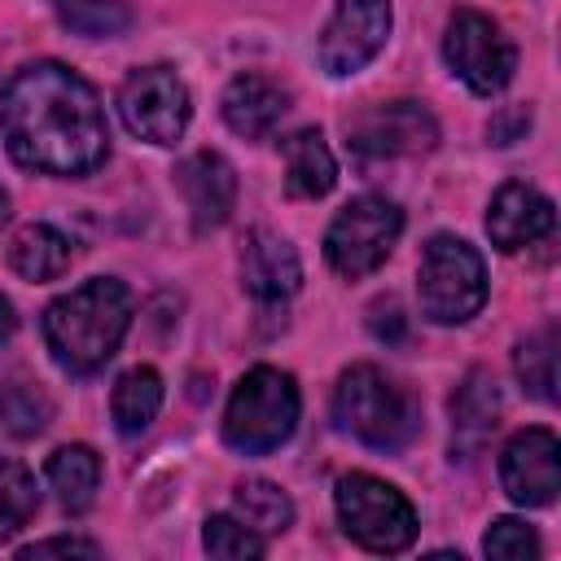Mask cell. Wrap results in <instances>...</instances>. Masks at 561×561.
Returning <instances> with one entry per match:
<instances>
[{
	"label": "cell",
	"mask_w": 561,
	"mask_h": 561,
	"mask_svg": "<svg viewBox=\"0 0 561 561\" xmlns=\"http://www.w3.org/2000/svg\"><path fill=\"white\" fill-rule=\"evenodd\" d=\"M0 136L18 167L88 175L110 153V123L92 83L61 61H31L0 88Z\"/></svg>",
	"instance_id": "cell-1"
},
{
	"label": "cell",
	"mask_w": 561,
	"mask_h": 561,
	"mask_svg": "<svg viewBox=\"0 0 561 561\" xmlns=\"http://www.w3.org/2000/svg\"><path fill=\"white\" fill-rule=\"evenodd\" d=\"M131 329V289L118 276H92L44 307L39 333L53 364L70 377L101 373Z\"/></svg>",
	"instance_id": "cell-2"
},
{
	"label": "cell",
	"mask_w": 561,
	"mask_h": 561,
	"mask_svg": "<svg viewBox=\"0 0 561 561\" xmlns=\"http://www.w3.org/2000/svg\"><path fill=\"white\" fill-rule=\"evenodd\" d=\"M333 421L342 434L359 438L373 451H403L416 430L421 412L403 386H394L373 364H351L333 386Z\"/></svg>",
	"instance_id": "cell-3"
},
{
	"label": "cell",
	"mask_w": 561,
	"mask_h": 561,
	"mask_svg": "<svg viewBox=\"0 0 561 561\" xmlns=\"http://www.w3.org/2000/svg\"><path fill=\"white\" fill-rule=\"evenodd\" d=\"M298 386L285 368L259 364L250 368L224 408V443L237 456H267L285 447L298 430Z\"/></svg>",
	"instance_id": "cell-4"
},
{
	"label": "cell",
	"mask_w": 561,
	"mask_h": 561,
	"mask_svg": "<svg viewBox=\"0 0 561 561\" xmlns=\"http://www.w3.org/2000/svg\"><path fill=\"white\" fill-rule=\"evenodd\" d=\"M416 294L421 316L430 324H465L486 302V263L482 254L451 232H438L425 241L416 263Z\"/></svg>",
	"instance_id": "cell-5"
},
{
	"label": "cell",
	"mask_w": 561,
	"mask_h": 561,
	"mask_svg": "<svg viewBox=\"0 0 561 561\" xmlns=\"http://www.w3.org/2000/svg\"><path fill=\"white\" fill-rule=\"evenodd\" d=\"M333 508H337V522H342L346 539H355L359 548L381 552V557L412 548L416 526H421L412 500L399 486H390L386 478L364 473V469L337 478Z\"/></svg>",
	"instance_id": "cell-6"
},
{
	"label": "cell",
	"mask_w": 561,
	"mask_h": 561,
	"mask_svg": "<svg viewBox=\"0 0 561 561\" xmlns=\"http://www.w3.org/2000/svg\"><path fill=\"white\" fill-rule=\"evenodd\" d=\"M399 232H403V210H399V202H390V197H381V193H359V197H351V202L333 215V224H329V232H324V259H329V267H333L337 276H346V280L373 276V272L390 259Z\"/></svg>",
	"instance_id": "cell-7"
},
{
	"label": "cell",
	"mask_w": 561,
	"mask_h": 561,
	"mask_svg": "<svg viewBox=\"0 0 561 561\" xmlns=\"http://www.w3.org/2000/svg\"><path fill=\"white\" fill-rule=\"evenodd\" d=\"M346 149L359 167L408 162L438 149V123L421 101H386L346 118Z\"/></svg>",
	"instance_id": "cell-8"
},
{
	"label": "cell",
	"mask_w": 561,
	"mask_h": 561,
	"mask_svg": "<svg viewBox=\"0 0 561 561\" xmlns=\"http://www.w3.org/2000/svg\"><path fill=\"white\" fill-rule=\"evenodd\" d=\"M443 57L451 66V75L473 92V96H495L513 83L517 70V48L513 39L500 31L495 18L478 13V9H456L447 18V35H443Z\"/></svg>",
	"instance_id": "cell-9"
},
{
	"label": "cell",
	"mask_w": 561,
	"mask_h": 561,
	"mask_svg": "<svg viewBox=\"0 0 561 561\" xmlns=\"http://www.w3.org/2000/svg\"><path fill=\"white\" fill-rule=\"evenodd\" d=\"M123 127L149 145H175L188 127V88L171 66H140L118 88Z\"/></svg>",
	"instance_id": "cell-10"
},
{
	"label": "cell",
	"mask_w": 561,
	"mask_h": 561,
	"mask_svg": "<svg viewBox=\"0 0 561 561\" xmlns=\"http://www.w3.org/2000/svg\"><path fill=\"white\" fill-rule=\"evenodd\" d=\"M390 0H337L329 26L320 31V66L333 79L359 75L390 39Z\"/></svg>",
	"instance_id": "cell-11"
},
{
	"label": "cell",
	"mask_w": 561,
	"mask_h": 561,
	"mask_svg": "<svg viewBox=\"0 0 561 561\" xmlns=\"http://www.w3.org/2000/svg\"><path fill=\"white\" fill-rule=\"evenodd\" d=\"M500 486L522 508H543L561 491V443L548 425L517 430L500 451Z\"/></svg>",
	"instance_id": "cell-12"
},
{
	"label": "cell",
	"mask_w": 561,
	"mask_h": 561,
	"mask_svg": "<svg viewBox=\"0 0 561 561\" xmlns=\"http://www.w3.org/2000/svg\"><path fill=\"white\" fill-rule=\"evenodd\" d=\"M175 188H180V197L188 206V219H193V232L197 237L224 228L228 215H232V206H237V171L215 149L188 153L175 167Z\"/></svg>",
	"instance_id": "cell-13"
},
{
	"label": "cell",
	"mask_w": 561,
	"mask_h": 561,
	"mask_svg": "<svg viewBox=\"0 0 561 561\" xmlns=\"http://www.w3.org/2000/svg\"><path fill=\"white\" fill-rule=\"evenodd\" d=\"M241 285L254 302H285L302 289V259L298 250L272 232V228H250L241 237Z\"/></svg>",
	"instance_id": "cell-14"
},
{
	"label": "cell",
	"mask_w": 561,
	"mask_h": 561,
	"mask_svg": "<svg viewBox=\"0 0 561 561\" xmlns=\"http://www.w3.org/2000/svg\"><path fill=\"white\" fill-rule=\"evenodd\" d=\"M552 224H557L552 202H548L539 188L522 184V180L500 184L495 197H491V206H486V237H491V245L504 250V254H513V250H522V245L548 237Z\"/></svg>",
	"instance_id": "cell-15"
},
{
	"label": "cell",
	"mask_w": 561,
	"mask_h": 561,
	"mask_svg": "<svg viewBox=\"0 0 561 561\" xmlns=\"http://www.w3.org/2000/svg\"><path fill=\"white\" fill-rule=\"evenodd\" d=\"M289 110V92L272 79V75H259V70H245L237 75L224 96H219V114L224 123L241 136V140H263L272 136V127L285 118Z\"/></svg>",
	"instance_id": "cell-16"
},
{
	"label": "cell",
	"mask_w": 561,
	"mask_h": 561,
	"mask_svg": "<svg viewBox=\"0 0 561 561\" xmlns=\"http://www.w3.org/2000/svg\"><path fill=\"white\" fill-rule=\"evenodd\" d=\"M500 425V386L486 368H473L451 394V460H473Z\"/></svg>",
	"instance_id": "cell-17"
},
{
	"label": "cell",
	"mask_w": 561,
	"mask_h": 561,
	"mask_svg": "<svg viewBox=\"0 0 561 561\" xmlns=\"http://www.w3.org/2000/svg\"><path fill=\"white\" fill-rule=\"evenodd\" d=\"M285 193L298 197V202H316L324 193H333L337 184V162L324 145V136L316 127H302L294 131L285 145Z\"/></svg>",
	"instance_id": "cell-18"
},
{
	"label": "cell",
	"mask_w": 561,
	"mask_h": 561,
	"mask_svg": "<svg viewBox=\"0 0 561 561\" xmlns=\"http://www.w3.org/2000/svg\"><path fill=\"white\" fill-rule=\"evenodd\" d=\"M9 267L22 276V280H57L66 276L70 259H75V245L66 232H57L53 224H22L13 237H9Z\"/></svg>",
	"instance_id": "cell-19"
},
{
	"label": "cell",
	"mask_w": 561,
	"mask_h": 561,
	"mask_svg": "<svg viewBox=\"0 0 561 561\" xmlns=\"http://www.w3.org/2000/svg\"><path fill=\"white\" fill-rule=\"evenodd\" d=\"M48 486L57 491V504L79 517L92 508L96 486H101V456L88 443H66L48 456Z\"/></svg>",
	"instance_id": "cell-20"
},
{
	"label": "cell",
	"mask_w": 561,
	"mask_h": 561,
	"mask_svg": "<svg viewBox=\"0 0 561 561\" xmlns=\"http://www.w3.org/2000/svg\"><path fill=\"white\" fill-rule=\"evenodd\" d=\"M158 408H162V377L149 364L127 368L110 390V416H114V430L123 438H140L153 425Z\"/></svg>",
	"instance_id": "cell-21"
},
{
	"label": "cell",
	"mask_w": 561,
	"mask_h": 561,
	"mask_svg": "<svg viewBox=\"0 0 561 561\" xmlns=\"http://www.w3.org/2000/svg\"><path fill=\"white\" fill-rule=\"evenodd\" d=\"M513 373H517V386L530 399L557 403V324H543V329H535L517 342Z\"/></svg>",
	"instance_id": "cell-22"
},
{
	"label": "cell",
	"mask_w": 561,
	"mask_h": 561,
	"mask_svg": "<svg viewBox=\"0 0 561 561\" xmlns=\"http://www.w3.org/2000/svg\"><path fill=\"white\" fill-rule=\"evenodd\" d=\"M232 508H237V522H245L254 535H285L289 530V522H294V500L276 486V482H267V478H245V482H237V491H232Z\"/></svg>",
	"instance_id": "cell-23"
},
{
	"label": "cell",
	"mask_w": 561,
	"mask_h": 561,
	"mask_svg": "<svg viewBox=\"0 0 561 561\" xmlns=\"http://www.w3.org/2000/svg\"><path fill=\"white\" fill-rule=\"evenodd\" d=\"M53 421V399L39 381L26 377H9L0 381V430L13 438H35L44 434Z\"/></svg>",
	"instance_id": "cell-24"
},
{
	"label": "cell",
	"mask_w": 561,
	"mask_h": 561,
	"mask_svg": "<svg viewBox=\"0 0 561 561\" xmlns=\"http://www.w3.org/2000/svg\"><path fill=\"white\" fill-rule=\"evenodd\" d=\"M57 22L83 39H114L131 26V0H53Z\"/></svg>",
	"instance_id": "cell-25"
},
{
	"label": "cell",
	"mask_w": 561,
	"mask_h": 561,
	"mask_svg": "<svg viewBox=\"0 0 561 561\" xmlns=\"http://www.w3.org/2000/svg\"><path fill=\"white\" fill-rule=\"evenodd\" d=\"M39 508L35 473L18 460H0V539H13Z\"/></svg>",
	"instance_id": "cell-26"
},
{
	"label": "cell",
	"mask_w": 561,
	"mask_h": 561,
	"mask_svg": "<svg viewBox=\"0 0 561 561\" xmlns=\"http://www.w3.org/2000/svg\"><path fill=\"white\" fill-rule=\"evenodd\" d=\"M202 548H206L210 557H219V561H254V557L267 552L263 535H254L245 522H237V517H228V513L206 517V526H202Z\"/></svg>",
	"instance_id": "cell-27"
},
{
	"label": "cell",
	"mask_w": 561,
	"mask_h": 561,
	"mask_svg": "<svg viewBox=\"0 0 561 561\" xmlns=\"http://www.w3.org/2000/svg\"><path fill=\"white\" fill-rule=\"evenodd\" d=\"M482 552L495 561H535L539 557V535L522 517H495L491 530L482 535Z\"/></svg>",
	"instance_id": "cell-28"
},
{
	"label": "cell",
	"mask_w": 561,
	"mask_h": 561,
	"mask_svg": "<svg viewBox=\"0 0 561 561\" xmlns=\"http://www.w3.org/2000/svg\"><path fill=\"white\" fill-rule=\"evenodd\" d=\"M22 561H35V557H101V543L96 539H83V535H53V539H35L26 548H18Z\"/></svg>",
	"instance_id": "cell-29"
},
{
	"label": "cell",
	"mask_w": 561,
	"mask_h": 561,
	"mask_svg": "<svg viewBox=\"0 0 561 561\" xmlns=\"http://www.w3.org/2000/svg\"><path fill=\"white\" fill-rule=\"evenodd\" d=\"M368 329H373V337H377V342H403L408 320H403L399 298H377V302L368 307Z\"/></svg>",
	"instance_id": "cell-30"
},
{
	"label": "cell",
	"mask_w": 561,
	"mask_h": 561,
	"mask_svg": "<svg viewBox=\"0 0 561 561\" xmlns=\"http://www.w3.org/2000/svg\"><path fill=\"white\" fill-rule=\"evenodd\" d=\"M526 127H530V110H526V105H504V110L486 123V136H491V145H513Z\"/></svg>",
	"instance_id": "cell-31"
},
{
	"label": "cell",
	"mask_w": 561,
	"mask_h": 561,
	"mask_svg": "<svg viewBox=\"0 0 561 561\" xmlns=\"http://www.w3.org/2000/svg\"><path fill=\"white\" fill-rule=\"evenodd\" d=\"M18 333V311H13V302L0 294V342H9Z\"/></svg>",
	"instance_id": "cell-32"
},
{
	"label": "cell",
	"mask_w": 561,
	"mask_h": 561,
	"mask_svg": "<svg viewBox=\"0 0 561 561\" xmlns=\"http://www.w3.org/2000/svg\"><path fill=\"white\" fill-rule=\"evenodd\" d=\"M9 215H13V206H9V193H4V184H0V228L9 224Z\"/></svg>",
	"instance_id": "cell-33"
}]
</instances>
